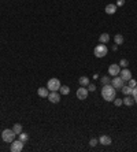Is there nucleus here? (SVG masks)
<instances>
[{
    "mask_svg": "<svg viewBox=\"0 0 137 152\" xmlns=\"http://www.w3.org/2000/svg\"><path fill=\"white\" fill-rule=\"evenodd\" d=\"M101 96H103V99L105 101H112L116 97V89L111 84L103 85V88H101Z\"/></svg>",
    "mask_w": 137,
    "mask_h": 152,
    "instance_id": "obj_1",
    "label": "nucleus"
},
{
    "mask_svg": "<svg viewBox=\"0 0 137 152\" xmlns=\"http://www.w3.org/2000/svg\"><path fill=\"white\" fill-rule=\"evenodd\" d=\"M108 52V48L105 47V44H99V45H96L95 49H93V53H95L96 58H104L105 55Z\"/></svg>",
    "mask_w": 137,
    "mask_h": 152,
    "instance_id": "obj_2",
    "label": "nucleus"
},
{
    "mask_svg": "<svg viewBox=\"0 0 137 152\" xmlns=\"http://www.w3.org/2000/svg\"><path fill=\"white\" fill-rule=\"evenodd\" d=\"M14 137H15V133H14L12 129H4L1 131V138L5 142H12L14 141Z\"/></svg>",
    "mask_w": 137,
    "mask_h": 152,
    "instance_id": "obj_3",
    "label": "nucleus"
},
{
    "mask_svg": "<svg viewBox=\"0 0 137 152\" xmlns=\"http://www.w3.org/2000/svg\"><path fill=\"white\" fill-rule=\"evenodd\" d=\"M60 86H62V84H60V81H59L58 78H51L47 84V88L49 89V92H51V90H59Z\"/></svg>",
    "mask_w": 137,
    "mask_h": 152,
    "instance_id": "obj_4",
    "label": "nucleus"
},
{
    "mask_svg": "<svg viewBox=\"0 0 137 152\" xmlns=\"http://www.w3.org/2000/svg\"><path fill=\"white\" fill-rule=\"evenodd\" d=\"M23 144L25 142L21 141V140H14V141L11 142V152H21L23 149Z\"/></svg>",
    "mask_w": 137,
    "mask_h": 152,
    "instance_id": "obj_5",
    "label": "nucleus"
},
{
    "mask_svg": "<svg viewBox=\"0 0 137 152\" xmlns=\"http://www.w3.org/2000/svg\"><path fill=\"white\" fill-rule=\"evenodd\" d=\"M123 82H125V81H123L121 77H116V75L111 79V85H112L116 90H121L122 88H123Z\"/></svg>",
    "mask_w": 137,
    "mask_h": 152,
    "instance_id": "obj_6",
    "label": "nucleus"
},
{
    "mask_svg": "<svg viewBox=\"0 0 137 152\" xmlns=\"http://www.w3.org/2000/svg\"><path fill=\"white\" fill-rule=\"evenodd\" d=\"M119 71H121V66H119V64L112 63V64L108 66V75H110V77H115V75H118Z\"/></svg>",
    "mask_w": 137,
    "mask_h": 152,
    "instance_id": "obj_7",
    "label": "nucleus"
},
{
    "mask_svg": "<svg viewBox=\"0 0 137 152\" xmlns=\"http://www.w3.org/2000/svg\"><path fill=\"white\" fill-rule=\"evenodd\" d=\"M47 99L49 100L51 103H59V101H60V94L58 93V90H51Z\"/></svg>",
    "mask_w": 137,
    "mask_h": 152,
    "instance_id": "obj_8",
    "label": "nucleus"
},
{
    "mask_svg": "<svg viewBox=\"0 0 137 152\" xmlns=\"http://www.w3.org/2000/svg\"><path fill=\"white\" fill-rule=\"evenodd\" d=\"M118 75H119V77H121L123 81H129V79L132 78V71H130L129 68L125 67V68H122L121 71H119V74H118Z\"/></svg>",
    "mask_w": 137,
    "mask_h": 152,
    "instance_id": "obj_9",
    "label": "nucleus"
},
{
    "mask_svg": "<svg viewBox=\"0 0 137 152\" xmlns=\"http://www.w3.org/2000/svg\"><path fill=\"white\" fill-rule=\"evenodd\" d=\"M88 92H89V90L86 89V88H85V86H81V88H78V89H77V97H78L79 100H85L86 99V97H88Z\"/></svg>",
    "mask_w": 137,
    "mask_h": 152,
    "instance_id": "obj_10",
    "label": "nucleus"
},
{
    "mask_svg": "<svg viewBox=\"0 0 137 152\" xmlns=\"http://www.w3.org/2000/svg\"><path fill=\"white\" fill-rule=\"evenodd\" d=\"M37 94H38L40 97H48L49 89H48V88H38V89H37Z\"/></svg>",
    "mask_w": 137,
    "mask_h": 152,
    "instance_id": "obj_11",
    "label": "nucleus"
},
{
    "mask_svg": "<svg viewBox=\"0 0 137 152\" xmlns=\"http://www.w3.org/2000/svg\"><path fill=\"white\" fill-rule=\"evenodd\" d=\"M99 142H100L101 145H110L111 144V137L110 136H100Z\"/></svg>",
    "mask_w": 137,
    "mask_h": 152,
    "instance_id": "obj_12",
    "label": "nucleus"
},
{
    "mask_svg": "<svg viewBox=\"0 0 137 152\" xmlns=\"http://www.w3.org/2000/svg\"><path fill=\"white\" fill-rule=\"evenodd\" d=\"M105 12L110 14V15L115 14L116 12V4H107L105 5Z\"/></svg>",
    "mask_w": 137,
    "mask_h": 152,
    "instance_id": "obj_13",
    "label": "nucleus"
},
{
    "mask_svg": "<svg viewBox=\"0 0 137 152\" xmlns=\"http://www.w3.org/2000/svg\"><path fill=\"white\" fill-rule=\"evenodd\" d=\"M99 41H100L101 44H107V42L110 41V34H108V33H101L100 37H99Z\"/></svg>",
    "mask_w": 137,
    "mask_h": 152,
    "instance_id": "obj_14",
    "label": "nucleus"
},
{
    "mask_svg": "<svg viewBox=\"0 0 137 152\" xmlns=\"http://www.w3.org/2000/svg\"><path fill=\"white\" fill-rule=\"evenodd\" d=\"M12 130H14V133H15V134H18V136H19L22 131H23V127H22L21 123H14V126H12Z\"/></svg>",
    "mask_w": 137,
    "mask_h": 152,
    "instance_id": "obj_15",
    "label": "nucleus"
},
{
    "mask_svg": "<svg viewBox=\"0 0 137 152\" xmlns=\"http://www.w3.org/2000/svg\"><path fill=\"white\" fill-rule=\"evenodd\" d=\"M122 100H123V104L127 105V107H130V105L134 104V99H133V97H130V94H129V96H126L125 99H122Z\"/></svg>",
    "mask_w": 137,
    "mask_h": 152,
    "instance_id": "obj_16",
    "label": "nucleus"
},
{
    "mask_svg": "<svg viewBox=\"0 0 137 152\" xmlns=\"http://www.w3.org/2000/svg\"><path fill=\"white\" fill-rule=\"evenodd\" d=\"M121 90L123 92V94H125V96H129V94H132L133 88H130L129 85H123V88H122Z\"/></svg>",
    "mask_w": 137,
    "mask_h": 152,
    "instance_id": "obj_17",
    "label": "nucleus"
},
{
    "mask_svg": "<svg viewBox=\"0 0 137 152\" xmlns=\"http://www.w3.org/2000/svg\"><path fill=\"white\" fill-rule=\"evenodd\" d=\"M114 41H115L116 45H122V44H123V36H122V34H115Z\"/></svg>",
    "mask_w": 137,
    "mask_h": 152,
    "instance_id": "obj_18",
    "label": "nucleus"
},
{
    "mask_svg": "<svg viewBox=\"0 0 137 152\" xmlns=\"http://www.w3.org/2000/svg\"><path fill=\"white\" fill-rule=\"evenodd\" d=\"M79 85L81 86H88L89 85V78L88 77H79Z\"/></svg>",
    "mask_w": 137,
    "mask_h": 152,
    "instance_id": "obj_19",
    "label": "nucleus"
},
{
    "mask_svg": "<svg viewBox=\"0 0 137 152\" xmlns=\"http://www.w3.org/2000/svg\"><path fill=\"white\" fill-rule=\"evenodd\" d=\"M59 92H60V94H68L70 93V88H68L67 85H62L60 89H59Z\"/></svg>",
    "mask_w": 137,
    "mask_h": 152,
    "instance_id": "obj_20",
    "label": "nucleus"
},
{
    "mask_svg": "<svg viewBox=\"0 0 137 152\" xmlns=\"http://www.w3.org/2000/svg\"><path fill=\"white\" fill-rule=\"evenodd\" d=\"M100 81H101V84H103V85L111 84V78H110V75H103Z\"/></svg>",
    "mask_w": 137,
    "mask_h": 152,
    "instance_id": "obj_21",
    "label": "nucleus"
},
{
    "mask_svg": "<svg viewBox=\"0 0 137 152\" xmlns=\"http://www.w3.org/2000/svg\"><path fill=\"white\" fill-rule=\"evenodd\" d=\"M19 140H21V141H23V142H26L27 140H29V134H27V133H23V131H22L21 134H19Z\"/></svg>",
    "mask_w": 137,
    "mask_h": 152,
    "instance_id": "obj_22",
    "label": "nucleus"
},
{
    "mask_svg": "<svg viewBox=\"0 0 137 152\" xmlns=\"http://www.w3.org/2000/svg\"><path fill=\"white\" fill-rule=\"evenodd\" d=\"M119 66H121V67H127V66H129V62H127L126 59H121V62H119Z\"/></svg>",
    "mask_w": 137,
    "mask_h": 152,
    "instance_id": "obj_23",
    "label": "nucleus"
},
{
    "mask_svg": "<svg viewBox=\"0 0 137 152\" xmlns=\"http://www.w3.org/2000/svg\"><path fill=\"white\" fill-rule=\"evenodd\" d=\"M127 82H129V84H127V85H129L130 88H134V86H136V85H137V81H136V79H134V78H130V79H129V81H127Z\"/></svg>",
    "mask_w": 137,
    "mask_h": 152,
    "instance_id": "obj_24",
    "label": "nucleus"
},
{
    "mask_svg": "<svg viewBox=\"0 0 137 152\" xmlns=\"http://www.w3.org/2000/svg\"><path fill=\"white\" fill-rule=\"evenodd\" d=\"M132 94H133V99H134V103L137 104V85L133 88V92H132Z\"/></svg>",
    "mask_w": 137,
    "mask_h": 152,
    "instance_id": "obj_25",
    "label": "nucleus"
},
{
    "mask_svg": "<svg viewBox=\"0 0 137 152\" xmlns=\"http://www.w3.org/2000/svg\"><path fill=\"white\" fill-rule=\"evenodd\" d=\"M89 144H90V147H96V145L99 144V140H97V138H90Z\"/></svg>",
    "mask_w": 137,
    "mask_h": 152,
    "instance_id": "obj_26",
    "label": "nucleus"
},
{
    "mask_svg": "<svg viewBox=\"0 0 137 152\" xmlns=\"http://www.w3.org/2000/svg\"><path fill=\"white\" fill-rule=\"evenodd\" d=\"M114 104H115L116 107H119V105L123 104V100H122V99H116V97H115V99H114Z\"/></svg>",
    "mask_w": 137,
    "mask_h": 152,
    "instance_id": "obj_27",
    "label": "nucleus"
},
{
    "mask_svg": "<svg viewBox=\"0 0 137 152\" xmlns=\"http://www.w3.org/2000/svg\"><path fill=\"white\" fill-rule=\"evenodd\" d=\"M86 88H88V90H89V92H95V90H96V86L93 84H89Z\"/></svg>",
    "mask_w": 137,
    "mask_h": 152,
    "instance_id": "obj_28",
    "label": "nucleus"
},
{
    "mask_svg": "<svg viewBox=\"0 0 137 152\" xmlns=\"http://www.w3.org/2000/svg\"><path fill=\"white\" fill-rule=\"evenodd\" d=\"M123 4H125V0H116V7H118V5L121 7V5H123Z\"/></svg>",
    "mask_w": 137,
    "mask_h": 152,
    "instance_id": "obj_29",
    "label": "nucleus"
},
{
    "mask_svg": "<svg viewBox=\"0 0 137 152\" xmlns=\"http://www.w3.org/2000/svg\"><path fill=\"white\" fill-rule=\"evenodd\" d=\"M116 49H118V45H116V44H115V45L112 47V51H116Z\"/></svg>",
    "mask_w": 137,
    "mask_h": 152,
    "instance_id": "obj_30",
    "label": "nucleus"
}]
</instances>
